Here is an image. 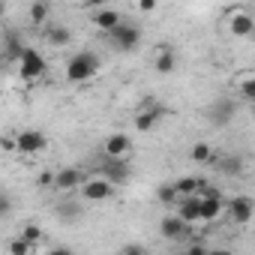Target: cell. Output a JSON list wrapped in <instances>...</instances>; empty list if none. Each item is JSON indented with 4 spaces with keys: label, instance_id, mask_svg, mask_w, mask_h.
Instances as JSON below:
<instances>
[{
    "label": "cell",
    "instance_id": "1",
    "mask_svg": "<svg viewBox=\"0 0 255 255\" xmlns=\"http://www.w3.org/2000/svg\"><path fill=\"white\" fill-rule=\"evenodd\" d=\"M96 72H99V57L93 51H78L66 60V81H72V84H84Z\"/></svg>",
    "mask_w": 255,
    "mask_h": 255
},
{
    "label": "cell",
    "instance_id": "2",
    "mask_svg": "<svg viewBox=\"0 0 255 255\" xmlns=\"http://www.w3.org/2000/svg\"><path fill=\"white\" fill-rule=\"evenodd\" d=\"M108 39H111V45L120 48V51H135V48L141 45L144 33H141L138 24H132V21H126V18H123L114 30H108Z\"/></svg>",
    "mask_w": 255,
    "mask_h": 255
},
{
    "label": "cell",
    "instance_id": "3",
    "mask_svg": "<svg viewBox=\"0 0 255 255\" xmlns=\"http://www.w3.org/2000/svg\"><path fill=\"white\" fill-rule=\"evenodd\" d=\"M45 69H48V63H45L42 51L33 48V45H27L24 54H21V60H18V72H21V78H24V81H36V78L45 75Z\"/></svg>",
    "mask_w": 255,
    "mask_h": 255
},
{
    "label": "cell",
    "instance_id": "4",
    "mask_svg": "<svg viewBox=\"0 0 255 255\" xmlns=\"http://www.w3.org/2000/svg\"><path fill=\"white\" fill-rule=\"evenodd\" d=\"M234 117H237V102H234L231 96H219V99L207 108V120L216 126V129H219V126H228Z\"/></svg>",
    "mask_w": 255,
    "mask_h": 255
},
{
    "label": "cell",
    "instance_id": "5",
    "mask_svg": "<svg viewBox=\"0 0 255 255\" xmlns=\"http://www.w3.org/2000/svg\"><path fill=\"white\" fill-rule=\"evenodd\" d=\"M15 141H18V153L21 156H36V153H42L48 147V135L42 129H24V132L15 135Z\"/></svg>",
    "mask_w": 255,
    "mask_h": 255
},
{
    "label": "cell",
    "instance_id": "6",
    "mask_svg": "<svg viewBox=\"0 0 255 255\" xmlns=\"http://www.w3.org/2000/svg\"><path fill=\"white\" fill-rule=\"evenodd\" d=\"M99 174L108 177L114 186H123V183H129V177H132V165H129V159H111V156H105Z\"/></svg>",
    "mask_w": 255,
    "mask_h": 255
},
{
    "label": "cell",
    "instance_id": "7",
    "mask_svg": "<svg viewBox=\"0 0 255 255\" xmlns=\"http://www.w3.org/2000/svg\"><path fill=\"white\" fill-rule=\"evenodd\" d=\"M81 195H84V201H108L111 195H114V183L108 180V177H90V180H84L81 183Z\"/></svg>",
    "mask_w": 255,
    "mask_h": 255
},
{
    "label": "cell",
    "instance_id": "8",
    "mask_svg": "<svg viewBox=\"0 0 255 255\" xmlns=\"http://www.w3.org/2000/svg\"><path fill=\"white\" fill-rule=\"evenodd\" d=\"M225 210H228V204L222 201L219 189L207 186V189H204V195H201V222H216Z\"/></svg>",
    "mask_w": 255,
    "mask_h": 255
},
{
    "label": "cell",
    "instance_id": "9",
    "mask_svg": "<svg viewBox=\"0 0 255 255\" xmlns=\"http://www.w3.org/2000/svg\"><path fill=\"white\" fill-rule=\"evenodd\" d=\"M102 153L111 156V159H126L132 153V138L129 135H123V132H111L102 144Z\"/></svg>",
    "mask_w": 255,
    "mask_h": 255
},
{
    "label": "cell",
    "instance_id": "10",
    "mask_svg": "<svg viewBox=\"0 0 255 255\" xmlns=\"http://www.w3.org/2000/svg\"><path fill=\"white\" fill-rule=\"evenodd\" d=\"M189 228H192V225H189L177 210H174V213H168V216H162V222H159V234H162L165 240H180Z\"/></svg>",
    "mask_w": 255,
    "mask_h": 255
},
{
    "label": "cell",
    "instance_id": "11",
    "mask_svg": "<svg viewBox=\"0 0 255 255\" xmlns=\"http://www.w3.org/2000/svg\"><path fill=\"white\" fill-rule=\"evenodd\" d=\"M228 216H231L237 225L252 222V216H255V201H252V198H246V195L231 198V201H228Z\"/></svg>",
    "mask_w": 255,
    "mask_h": 255
},
{
    "label": "cell",
    "instance_id": "12",
    "mask_svg": "<svg viewBox=\"0 0 255 255\" xmlns=\"http://www.w3.org/2000/svg\"><path fill=\"white\" fill-rule=\"evenodd\" d=\"M87 177H84V171L81 168H75V165H69V168H60L57 171V180H54V189H60V192H72V189H81V183H84Z\"/></svg>",
    "mask_w": 255,
    "mask_h": 255
},
{
    "label": "cell",
    "instance_id": "13",
    "mask_svg": "<svg viewBox=\"0 0 255 255\" xmlns=\"http://www.w3.org/2000/svg\"><path fill=\"white\" fill-rule=\"evenodd\" d=\"M165 114H168V111H165L162 105L141 108V111H138V117H135V129H138V132H153V129H156V123H159Z\"/></svg>",
    "mask_w": 255,
    "mask_h": 255
},
{
    "label": "cell",
    "instance_id": "14",
    "mask_svg": "<svg viewBox=\"0 0 255 255\" xmlns=\"http://www.w3.org/2000/svg\"><path fill=\"white\" fill-rule=\"evenodd\" d=\"M228 30H231V36H237V39L252 36V33H255V15H249V12H234L231 21H228Z\"/></svg>",
    "mask_w": 255,
    "mask_h": 255
},
{
    "label": "cell",
    "instance_id": "15",
    "mask_svg": "<svg viewBox=\"0 0 255 255\" xmlns=\"http://www.w3.org/2000/svg\"><path fill=\"white\" fill-rule=\"evenodd\" d=\"M177 213H180L189 225L201 222V195H183L180 204H177Z\"/></svg>",
    "mask_w": 255,
    "mask_h": 255
},
{
    "label": "cell",
    "instance_id": "16",
    "mask_svg": "<svg viewBox=\"0 0 255 255\" xmlns=\"http://www.w3.org/2000/svg\"><path fill=\"white\" fill-rule=\"evenodd\" d=\"M90 21H93L96 30H105V33H108V30H114V27L123 21V15H120L117 9H96V12L90 15Z\"/></svg>",
    "mask_w": 255,
    "mask_h": 255
},
{
    "label": "cell",
    "instance_id": "17",
    "mask_svg": "<svg viewBox=\"0 0 255 255\" xmlns=\"http://www.w3.org/2000/svg\"><path fill=\"white\" fill-rule=\"evenodd\" d=\"M24 39L15 33V30H6V45H3V60L6 63H18L21 60V54H24Z\"/></svg>",
    "mask_w": 255,
    "mask_h": 255
},
{
    "label": "cell",
    "instance_id": "18",
    "mask_svg": "<svg viewBox=\"0 0 255 255\" xmlns=\"http://www.w3.org/2000/svg\"><path fill=\"white\" fill-rule=\"evenodd\" d=\"M153 69H156L159 75L174 72V69H177V51H174L171 45H162V48H159V54L153 57Z\"/></svg>",
    "mask_w": 255,
    "mask_h": 255
},
{
    "label": "cell",
    "instance_id": "19",
    "mask_svg": "<svg viewBox=\"0 0 255 255\" xmlns=\"http://www.w3.org/2000/svg\"><path fill=\"white\" fill-rule=\"evenodd\" d=\"M45 39H48L54 48H66V45L72 42V30L63 27V24H48V27H45Z\"/></svg>",
    "mask_w": 255,
    "mask_h": 255
},
{
    "label": "cell",
    "instance_id": "20",
    "mask_svg": "<svg viewBox=\"0 0 255 255\" xmlns=\"http://www.w3.org/2000/svg\"><path fill=\"white\" fill-rule=\"evenodd\" d=\"M189 159H192V162H198V165H210V162H216V150H213L207 141H198V144H192Z\"/></svg>",
    "mask_w": 255,
    "mask_h": 255
},
{
    "label": "cell",
    "instance_id": "21",
    "mask_svg": "<svg viewBox=\"0 0 255 255\" xmlns=\"http://www.w3.org/2000/svg\"><path fill=\"white\" fill-rule=\"evenodd\" d=\"M174 186L183 198V195H198L201 189H207V180L204 177H180V180H174Z\"/></svg>",
    "mask_w": 255,
    "mask_h": 255
},
{
    "label": "cell",
    "instance_id": "22",
    "mask_svg": "<svg viewBox=\"0 0 255 255\" xmlns=\"http://www.w3.org/2000/svg\"><path fill=\"white\" fill-rule=\"evenodd\" d=\"M216 168L225 174V177H240L243 174V159L240 156H216Z\"/></svg>",
    "mask_w": 255,
    "mask_h": 255
},
{
    "label": "cell",
    "instance_id": "23",
    "mask_svg": "<svg viewBox=\"0 0 255 255\" xmlns=\"http://www.w3.org/2000/svg\"><path fill=\"white\" fill-rule=\"evenodd\" d=\"M48 15H51L48 0H33V3H30V24H36V27H45Z\"/></svg>",
    "mask_w": 255,
    "mask_h": 255
},
{
    "label": "cell",
    "instance_id": "24",
    "mask_svg": "<svg viewBox=\"0 0 255 255\" xmlns=\"http://www.w3.org/2000/svg\"><path fill=\"white\" fill-rule=\"evenodd\" d=\"M156 198H159L165 207H171V204L180 198V192H177V186H174V183H159V189H156Z\"/></svg>",
    "mask_w": 255,
    "mask_h": 255
},
{
    "label": "cell",
    "instance_id": "25",
    "mask_svg": "<svg viewBox=\"0 0 255 255\" xmlns=\"http://www.w3.org/2000/svg\"><path fill=\"white\" fill-rule=\"evenodd\" d=\"M33 249H36V246H33L27 237H15V240L6 246V252H9V255H30Z\"/></svg>",
    "mask_w": 255,
    "mask_h": 255
},
{
    "label": "cell",
    "instance_id": "26",
    "mask_svg": "<svg viewBox=\"0 0 255 255\" xmlns=\"http://www.w3.org/2000/svg\"><path fill=\"white\" fill-rule=\"evenodd\" d=\"M21 237H27V240H30V243L36 246V243H39V240H42L45 234H42V228H39L36 222H27V225H24V231H21Z\"/></svg>",
    "mask_w": 255,
    "mask_h": 255
},
{
    "label": "cell",
    "instance_id": "27",
    "mask_svg": "<svg viewBox=\"0 0 255 255\" xmlns=\"http://www.w3.org/2000/svg\"><path fill=\"white\" fill-rule=\"evenodd\" d=\"M240 96H243L249 105L255 102V78H243V81H240Z\"/></svg>",
    "mask_w": 255,
    "mask_h": 255
},
{
    "label": "cell",
    "instance_id": "28",
    "mask_svg": "<svg viewBox=\"0 0 255 255\" xmlns=\"http://www.w3.org/2000/svg\"><path fill=\"white\" fill-rule=\"evenodd\" d=\"M54 180H57V171H42V174L36 177V186H39V189H48V186H54Z\"/></svg>",
    "mask_w": 255,
    "mask_h": 255
},
{
    "label": "cell",
    "instance_id": "29",
    "mask_svg": "<svg viewBox=\"0 0 255 255\" xmlns=\"http://www.w3.org/2000/svg\"><path fill=\"white\" fill-rule=\"evenodd\" d=\"M60 219H75L78 216V204H60Z\"/></svg>",
    "mask_w": 255,
    "mask_h": 255
},
{
    "label": "cell",
    "instance_id": "30",
    "mask_svg": "<svg viewBox=\"0 0 255 255\" xmlns=\"http://www.w3.org/2000/svg\"><path fill=\"white\" fill-rule=\"evenodd\" d=\"M156 6H159V0H138V9H141L144 15H150V12H156Z\"/></svg>",
    "mask_w": 255,
    "mask_h": 255
},
{
    "label": "cell",
    "instance_id": "31",
    "mask_svg": "<svg viewBox=\"0 0 255 255\" xmlns=\"http://www.w3.org/2000/svg\"><path fill=\"white\" fill-rule=\"evenodd\" d=\"M9 210H12V201H9V195H0V216H9Z\"/></svg>",
    "mask_w": 255,
    "mask_h": 255
},
{
    "label": "cell",
    "instance_id": "32",
    "mask_svg": "<svg viewBox=\"0 0 255 255\" xmlns=\"http://www.w3.org/2000/svg\"><path fill=\"white\" fill-rule=\"evenodd\" d=\"M120 252H123V255H138V252H144V246H141V243H129V246H123Z\"/></svg>",
    "mask_w": 255,
    "mask_h": 255
},
{
    "label": "cell",
    "instance_id": "33",
    "mask_svg": "<svg viewBox=\"0 0 255 255\" xmlns=\"http://www.w3.org/2000/svg\"><path fill=\"white\" fill-rule=\"evenodd\" d=\"M81 3H84V6H93V9H99V6L105 3V0H81Z\"/></svg>",
    "mask_w": 255,
    "mask_h": 255
},
{
    "label": "cell",
    "instance_id": "34",
    "mask_svg": "<svg viewBox=\"0 0 255 255\" xmlns=\"http://www.w3.org/2000/svg\"><path fill=\"white\" fill-rule=\"evenodd\" d=\"M189 252H192V255H201V252H204V243H192Z\"/></svg>",
    "mask_w": 255,
    "mask_h": 255
},
{
    "label": "cell",
    "instance_id": "35",
    "mask_svg": "<svg viewBox=\"0 0 255 255\" xmlns=\"http://www.w3.org/2000/svg\"><path fill=\"white\" fill-rule=\"evenodd\" d=\"M252 117H255V102H252Z\"/></svg>",
    "mask_w": 255,
    "mask_h": 255
},
{
    "label": "cell",
    "instance_id": "36",
    "mask_svg": "<svg viewBox=\"0 0 255 255\" xmlns=\"http://www.w3.org/2000/svg\"><path fill=\"white\" fill-rule=\"evenodd\" d=\"M252 39H255V33H252Z\"/></svg>",
    "mask_w": 255,
    "mask_h": 255
}]
</instances>
